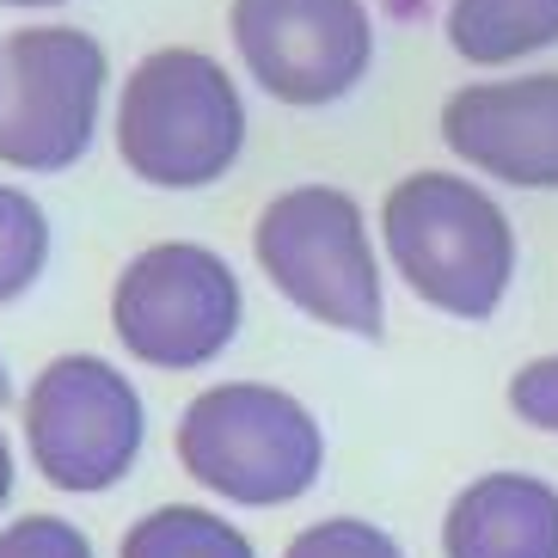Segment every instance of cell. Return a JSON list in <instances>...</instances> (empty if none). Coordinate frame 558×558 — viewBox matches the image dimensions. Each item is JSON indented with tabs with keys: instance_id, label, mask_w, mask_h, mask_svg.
Listing matches in <instances>:
<instances>
[{
	"instance_id": "obj_1",
	"label": "cell",
	"mask_w": 558,
	"mask_h": 558,
	"mask_svg": "<svg viewBox=\"0 0 558 558\" xmlns=\"http://www.w3.org/2000/svg\"><path fill=\"white\" fill-rule=\"evenodd\" d=\"M380 246L399 282L448 319H492L515 282V228L485 184L460 172H405L380 203Z\"/></svg>"
},
{
	"instance_id": "obj_2",
	"label": "cell",
	"mask_w": 558,
	"mask_h": 558,
	"mask_svg": "<svg viewBox=\"0 0 558 558\" xmlns=\"http://www.w3.org/2000/svg\"><path fill=\"white\" fill-rule=\"evenodd\" d=\"M117 160L154 191H209L246 154V99L209 50L172 44L130 68L117 93Z\"/></svg>"
},
{
	"instance_id": "obj_3",
	"label": "cell",
	"mask_w": 558,
	"mask_h": 558,
	"mask_svg": "<svg viewBox=\"0 0 558 558\" xmlns=\"http://www.w3.org/2000/svg\"><path fill=\"white\" fill-rule=\"evenodd\" d=\"M179 466L240 509L295 504L326 473V429L270 380H221L179 411Z\"/></svg>"
},
{
	"instance_id": "obj_4",
	"label": "cell",
	"mask_w": 558,
	"mask_h": 558,
	"mask_svg": "<svg viewBox=\"0 0 558 558\" xmlns=\"http://www.w3.org/2000/svg\"><path fill=\"white\" fill-rule=\"evenodd\" d=\"M252 258L289 307L350 338H380V252L368 215L338 184H289L252 221Z\"/></svg>"
},
{
	"instance_id": "obj_5",
	"label": "cell",
	"mask_w": 558,
	"mask_h": 558,
	"mask_svg": "<svg viewBox=\"0 0 558 558\" xmlns=\"http://www.w3.org/2000/svg\"><path fill=\"white\" fill-rule=\"evenodd\" d=\"M111 56L81 25H19L0 44V166L68 172L99 135Z\"/></svg>"
},
{
	"instance_id": "obj_6",
	"label": "cell",
	"mask_w": 558,
	"mask_h": 558,
	"mask_svg": "<svg viewBox=\"0 0 558 558\" xmlns=\"http://www.w3.org/2000/svg\"><path fill=\"white\" fill-rule=\"evenodd\" d=\"M142 442H148V405L117 362L68 350L37 368L25 393V454L44 485L68 497L111 492L142 460Z\"/></svg>"
},
{
	"instance_id": "obj_7",
	"label": "cell",
	"mask_w": 558,
	"mask_h": 558,
	"mask_svg": "<svg viewBox=\"0 0 558 558\" xmlns=\"http://www.w3.org/2000/svg\"><path fill=\"white\" fill-rule=\"evenodd\" d=\"M246 289L233 264L197 240L142 246L111 282V331L135 362L184 375L240 338Z\"/></svg>"
},
{
	"instance_id": "obj_8",
	"label": "cell",
	"mask_w": 558,
	"mask_h": 558,
	"mask_svg": "<svg viewBox=\"0 0 558 558\" xmlns=\"http://www.w3.org/2000/svg\"><path fill=\"white\" fill-rule=\"evenodd\" d=\"M228 32L252 86L295 111L350 99L375 68L368 0H233Z\"/></svg>"
},
{
	"instance_id": "obj_9",
	"label": "cell",
	"mask_w": 558,
	"mask_h": 558,
	"mask_svg": "<svg viewBox=\"0 0 558 558\" xmlns=\"http://www.w3.org/2000/svg\"><path fill=\"white\" fill-rule=\"evenodd\" d=\"M442 142L478 179L558 191V74L454 86L442 105Z\"/></svg>"
},
{
	"instance_id": "obj_10",
	"label": "cell",
	"mask_w": 558,
	"mask_h": 558,
	"mask_svg": "<svg viewBox=\"0 0 558 558\" xmlns=\"http://www.w3.org/2000/svg\"><path fill=\"white\" fill-rule=\"evenodd\" d=\"M442 558H558V485L485 473L442 515Z\"/></svg>"
},
{
	"instance_id": "obj_11",
	"label": "cell",
	"mask_w": 558,
	"mask_h": 558,
	"mask_svg": "<svg viewBox=\"0 0 558 558\" xmlns=\"http://www.w3.org/2000/svg\"><path fill=\"white\" fill-rule=\"evenodd\" d=\"M448 50L473 68H509L558 44V0H448Z\"/></svg>"
},
{
	"instance_id": "obj_12",
	"label": "cell",
	"mask_w": 558,
	"mask_h": 558,
	"mask_svg": "<svg viewBox=\"0 0 558 558\" xmlns=\"http://www.w3.org/2000/svg\"><path fill=\"white\" fill-rule=\"evenodd\" d=\"M117 558H258V546L203 504H160L123 534Z\"/></svg>"
},
{
	"instance_id": "obj_13",
	"label": "cell",
	"mask_w": 558,
	"mask_h": 558,
	"mask_svg": "<svg viewBox=\"0 0 558 558\" xmlns=\"http://www.w3.org/2000/svg\"><path fill=\"white\" fill-rule=\"evenodd\" d=\"M50 270V215L32 191L0 184V307L32 295Z\"/></svg>"
},
{
	"instance_id": "obj_14",
	"label": "cell",
	"mask_w": 558,
	"mask_h": 558,
	"mask_svg": "<svg viewBox=\"0 0 558 558\" xmlns=\"http://www.w3.org/2000/svg\"><path fill=\"white\" fill-rule=\"evenodd\" d=\"M282 558H405L387 527L362 522V515H326L307 522L295 541L282 546Z\"/></svg>"
},
{
	"instance_id": "obj_15",
	"label": "cell",
	"mask_w": 558,
	"mask_h": 558,
	"mask_svg": "<svg viewBox=\"0 0 558 558\" xmlns=\"http://www.w3.org/2000/svg\"><path fill=\"white\" fill-rule=\"evenodd\" d=\"M0 558H93V541L68 515H19L0 527Z\"/></svg>"
},
{
	"instance_id": "obj_16",
	"label": "cell",
	"mask_w": 558,
	"mask_h": 558,
	"mask_svg": "<svg viewBox=\"0 0 558 558\" xmlns=\"http://www.w3.org/2000/svg\"><path fill=\"white\" fill-rule=\"evenodd\" d=\"M509 411H515L527 429L558 436V356H534L509 375Z\"/></svg>"
},
{
	"instance_id": "obj_17",
	"label": "cell",
	"mask_w": 558,
	"mask_h": 558,
	"mask_svg": "<svg viewBox=\"0 0 558 558\" xmlns=\"http://www.w3.org/2000/svg\"><path fill=\"white\" fill-rule=\"evenodd\" d=\"M7 497H13V448L0 436V509H7Z\"/></svg>"
},
{
	"instance_id": "obj_18",
	"label": "cell",
	"mask_w": 558,
	"mask_h": 558,
	"mask_svg": "<svg viewBox=\"0 0 558 558\" xmlns=\"http://www.w3.org/2000/svg\"><path fill=\"white\" fill-rule=\"evenodd\" d=\"M0 7H19V13H44V7H68V0H0Z\"/></svg>"
},
{
	"instance_id": "obj_19",
	"label": "cell",
	"mask_w": 558,
	"mask_h": 558,
	"mask_svg": "<svg viewBox=\"0 0 558 558\" xmlns=\"http://www.w3.org/2000/svg\"><path fill=\"white\" fill-rule=\"evenodd\" d=\"M13 399V375H7V362H0V405Z\"/></svg>"
}]
</instances>
